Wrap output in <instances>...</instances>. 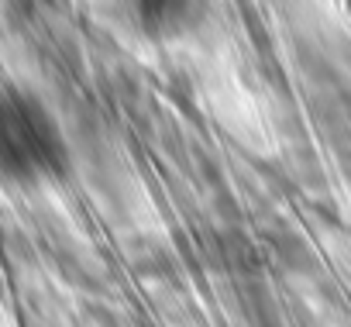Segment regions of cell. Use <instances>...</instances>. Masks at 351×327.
Masks as SVG:
<instances>
[{"instance_id": "cell-2", "label": "cell", "mask_w": 351, "mask_h": 327, "mask_svg": "<svg viewBox=\"0 0 351 327\" xmlns=\"http://www.w3.org/2000/svg\"><path fill=\"white\" fill-rule=\"evenodd\" d=\"M145 14H155V18H141L145 21V28L155 35V38H172V35H183L186 28H193L197 25V8L190 11V14H183V18H172V14H180L183 11V4H145L141 8Z\"/></svg>"}, {"instance_id": "cell-1", "label": "cell", "mask_w": 351, "mask_h": 327, "mask_svg": "<svg viewBox=\"0 0 351 327\" xmlns=\"http://www.w3.org/2000/svg\"><path fill=\"white\" fill-rule=\"evenodd\" d=\"M69 145L49 104L18 86H0V180L35 186L66 176Z\"/></svg>"}]
</instances>
